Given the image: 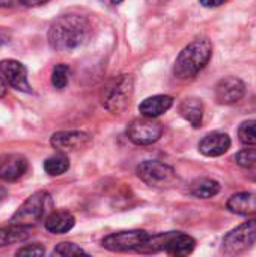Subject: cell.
I'll return each mask as SVG.
<instances>
[{
  "label": "cell",
  "instance_id": "obj_12",
  "mask_svg": "<svg viewBox=\"0 0 256 257\" xmlns=\"http://www.w3.org/2000/svg\"><path fill=\"white\" fill-rule=\"evenodd\" d=\"M29 169V161L20 154L6 155L0 160V179L5 182H14L24 176Z\"/></svg>",
  "mask_w": 256,
  "mask_h": 257
},
{
  "label": "cell",
  "instance_id": "obj_25",
  "mask_svg": "<svg viewBox=\"0 0 256 257\" xmlns=\"http://www.w3.org/2000/svg\"><path fill=\"white\" fill-rule=\"evenodd\" d=\"M53 254L54 256H80V254H86V251L72 242H60L53 250Z\"/></svg>",
  "mask_w": 256,
  "mask_h": 257
},
{
  "label": "cell",
  "instance_id": "obj_30",
  "mask_svg": "<svg viewBox=\"0 0 256 257\" xmlns=\"http://www.w3.org/2000/svg\"><path fill=\"white\" fill-rule=\"evenodd\" d=\"M101 3H104V5H107V6H118V5H121L124 0H100Z\"/></svg>",
  "mask_w": 256,
  "mask_h": 257
},
{
  "label": "cell",
  "instance_id": "obj_29",
  "mask_svg": "<svg viewBox=\"0 0 256 257\" xmlns=\"http://www.w3.org/2000/svg\"><path fill=\"white\" fill-rule=\"evenodd\" d=\"M6 42H9V36H8V33L3 29H0V45L6 44Z\"/></svg>",
  "mask_w": 256,
  "mask_h": 257
},
{
  "label": "cell",
  "instance_id": "obj_21",
  "mask_svg": "<svg viewBox=\"0 0 256 257\" xmlns=\"http://www.w3.org/2000/svg\"><path fill=\"white\" fill-rule=\"evenodd\" d=\"M44 170L50 176H60L69 170V158L63 152L51 155L44 161Z\"/></svg>",
  "mask_w": 256,
  "mask_h": 257
},
{
  "label": "cell",
  "instance_id": "obj_31",
  "mask_svg": "<svg viewBox=\"0 0 256 257\" xmlns=\"http://www.w3.org/2000/svg\"><path fill=\"white\" fill-rule=\"evenodd\" d=\"M6 95V84L3 83V80L0 78V98H3Z\"/></svg>",
  "mask_w": 256,
  "mask_h": 257
},
{
  "label": "cell",
  "instance_id": "obj_20",
  "mask_svg": "<svg viewBox=\"0 0 256 257\" xmlns=\"http://www.w3.org/2000/svg\"><path fill=\"white\" fill-rule=\"evenodd\" d=\"M219 191H220V184L214 179H210V178L196 179L190 185L192 196H195L198 199H211V197L217 196Z\"/></svg>",
  "mask_w": 256,
  "mask_h": 257
},
{
  "label": "cell",
  "instance_id": "obj_24",
  "mask_svg": "<svg viewBox=\"0 0 256 257\" xmlns=\"http://www.w3.org/2000/svg\"><path fill=\"white\" fill-rule=\"evenodd\" d=\"M235 160L237 163L244 167V169H252L253 166H256V148L252 146H247L246 149L240 151L237 155H235Z\"/></svg>",
  "mask_w": 256,
  "mask_h": 257
},
{
  "label": "cell",
  "instance_id": "obj_28",
  "mask_svg": "<svg viewBox=\"0 0 256 257\" xmlns=\"http://www.w3.org/2000/svg\"><path fill=\"white\" fill-rule=\"evenodd\" d=\"M47 2H50V0H20V3L24 6H41Z\"/></svg>",
  "mask_w": 256,
  "mask_h": 257
},
{
  "label": "cell",
  "instance_id": "obj_32",
  "mask_svg": "<svg viewBox=\"0 0 256 257\" xmlns=\"http://www.w3.org/2000/svg\"><path fill=\"white\" fill-rule=\"evenodd\" d=\"M249 176H250L252 181H255L256 182V166H253L252 169H249Z\"/></svg>",
  "mask_w": 256,
  "mask_h": 257
},
{
  "label": "cell",
  "instance_id": "obj_1",
  "mask_svg": "<svg viewBox=\"0 0 256 257\" xmlns=\"http://www.w3.org/2000/svg\"><path fill=\"white\" fill-rule=\"evenodd\" d=\"M91 33L86 17L78 14L60 15L48 29V44L56 51H68L83 45Z\"/></svg>",
  "mask_w": 256,
  "mask_h": 257
},
{
  "label": "cell",
  "instance_id": "obj_17",
  "mask_svg": "<svg viewBox=\"0 0 256 257\" xmlns=\"http://www.w3.org/2000/svg\"><path fill=\"white\" fill-rule=\"evenodd\" d=\"M228 209L237 215H255L256 193H238L231 196L226 203Z\"/></svg>",
  "mask_w": 256,
  "mask_h": 257
},
{
  "label": "cell",
  "instance_id": "obj_14",
  "mask_svg": "<svg viewBox=\"0 0 256 257\" xmlns=\"http://www.w3.org/2000/svg\"><path fill=\"white\" fill-rule=\"evenodd\" d=\"M195 247H196V241L192 236L181 232H170L167 242L164 245V253L175 257L189 256L193 253Z\"/></svg>",
  "mask_w": 256,
  "mask_h": 257
},
{
  "label": "cell",
  "instance_id": "obj_27",
  "mask_svg": "<svg viewBox=\"0 0 256 257\" xmlns=\"http://www.w3.org/2000/svg\"><path fill=\"white\" fill-rule=\"evenodd\" d=\"M199 2H201V5H204L207 8H216V6L223 5L226 0H199Z\"/></svg>",
  "mask_w": 256,
  "mask_h": 257
},
{
  "label": "cell",
  "instance_id": "obj_4",
  "mask_svg": "<svg viewBox=\"0 0 256 257\" xmlns=\"http://www.w3.org/2000/svg\"><path fill=\"white\" fill-rule=\"evenodd\" d=\"M53 211V197L48 191L39 190L29 196L23 205L11 217V224L17 226H35L36 223L47 218Z\"/></svg>",
  "mask_w": 256,
  "mask_h": 257
},
{
  "label": "cell",
  "instance_id": "obj_23",
  "mask_svg": "<svg viewBox=\"0 0 256 257\" xmlns=\"http://www.w3.org/2000/svg\"><path fill=\"white\" fill-rule=\"evenodd\" d=\"M240 142L246 146H256V119L246 120L238 128Z\"/></svg>",
  "mask_w": 256,
  "mask_h": 257
},
{
  "label": "cell",
  "instance_id": "obj_16",
  "mask_svg": "<svg viewBox=\"0 0 256 257\" xmlns=\"http://www.w3.org/2000/svg\"><path fill=\"white\" fill-rule=\"evenodd\" d=\"M75 224V218L68 211H51L45 218V229L54 235L68 233Z\"/></svg>",
  "mask_w": 256,
  "mask_h": 257
},
{
  "label": "cell",
  "instance_id": "obj_19",
  "mask_svg": "<svg viewBox=\"0 0 256 257\" xmlns=\"http://www.w3.org/2000/svg\"><path fill=\"white\" fill-rule=\"evenodd\" d=\"M180 114L193 126L199 128L204 119V104L198 98H187L180 105Z\"/></svg>",
  "mask_w": 256,
  "mask_h": 257
},
{
  "label": "cell",
  "instance_id": "obj_3",
  "mask_svg": "<svg viewBox=\"0 0 256 257\" xmlns=\"http://www.w3.org/2000/svg\"><path fill=\"white\" fill-rule=\"evenodd\" d=\"M134 95V80L128 74H122L110 80L101 92V104L112 114L124 113Z\"/></svg>",
  "mask_w": 256,
  "mask_h": 257
},
{
  "label": "cell",
  "instance_id": "obj_15",
  "mask_svg": "<svg viewBox=\"0 0 256 257\" xmlns=\"http://www.w3.org/2000/svg\"><path fill=\"white\" fill-rule=\"evenodd\" d=\"M174 105V98L169 95H155L143 99L139 105V111L146 117H158L164 114Z\"/></svg>",
  "mask_w": 256,
  "mask_h": 257
},
{
  "label": "cell",
  "instance_id": "obj_2",
  "mask_svg": "<svg viewBox=\"0 0 256 257\" xmlns=\"http://www.w3.org/2000/svg\"><path fill=\"white\" fill-rule=\"evenodd\" d=\"M213 54V44L210 39L202 38L190 42L181 50L174 63V75L180 80H189L196 77Z\"/></svg>",
  "mask_w": 256,
  "mask_h": 257
},
{
  "label": "cell",
  "instance_id": "obj_9",
  "mask_svg": "<svg viewBox=\"0 0 256 257\" xmlns=\"http://www.w3.org/2000/svg\"><path fill=\"white\" fill-rule=\"evenodd\" d=\"M92 142V137L80 130L57 131L51 136L50 143L59 152H72L84 149Z\"/></svg>",
  "mask_w": 256,
  "mask_h": 257
},
{
  "label": "cell",
  "instance_id": "obj_5",
  "mask_svg": "<svg viewBox=\"0 0 256 257\" xmlns=\"http://www.w3.org/2000/svg\"><path fill=\"white\" fill-rule=\"evenodd\" d=\"M256 242V218L249 220L234 230H231L222 242V253L225 256H240L250 250Z\"/></svg>",
  "mask_w": 256,
  "mask_h": 257
},
{
  "label": "cell",
  "instance_id": "obj_18",
  "mask_svg": "<svg viewBox=\"0 0 256 257\" xmlns=\"http://www.w3.org/2000/svg\"><path fill=\"white\" fill-rule=\"evenodd\" d=\"M32 229H33L32 226H17V224L2 227L0 229V248L27 241L32 236Z\"/></svg>",
  "mask_w": 256,
  "mask_h": 257
},
{
  "label": "cell",
  "instance_id": "obj_11",
  "mask_svg": "<svg viewBox=\"0 0 256 257\" xmlns=\"http://www.w3.org/2000/svg\"><path fill=\"white\" fill-rule=\"evenodd\" d=\"M246 93V84L238 77H225L216 86V99L222 105L238 102Z\"/></svg>",
  "mask_w": 256,
  "mask_h": 257
},
{
  "label": "cell",
  "instance_id": "obj_13",
  "mask_svg": "<svg viewBox=\"0 0 256 257\" xmlns=\"http://www.w3.org/2000/svg\"><path fill=\"white\" fill-rule=\"evenodd\" d=\"M231 148V139L225 133H210L199 142V152L205 157H220Z\"/></svg>",
  "mask_w": 256,
  "mask_h": 257
},
{
  "label": "cell",
  "instance_id": "obj_8",
  "mask_svg": "<svg viewBox=\"0 0 256 257\" xmlns=\"http://www.w3.org/2000/svg\"><path fill=\"white\" fill-rule=\"evenodd\" d=\"M163 134V126L154 117H142V119H134L128 128H127V136L128 139L139 146H146L152 145L157 140H160Z\"/></svg>",
  "mask_w": 256,
  "mask_h": 257
},
{
  "label": "cell",
  "instance_id": "obj_7",
  "mask_svg": "<svg viewBox=\"0 0 256 257\" xmlns=\"http://www.w3.org/2000/svg\"><path fill=\"white\" fill-rule=\"evenodd\" d=\"M149 233L145 230H124L107 235L101 241V247L112 253H128L137 251L148 239Z\"/></svg>",
  "mask_w": 256,
  "mask_h": 257
},
{
  "label": "cell",
  "instance_id": "obj_6",
  "mask_svg": "<svg viewBox=\"0 0 256 257\" xmlns=\"http://www.w3.org/2000/svg\"><path fill=\"white\" fill-rule=\"evenodd\" d=\"M136 172L140 181H143L146 185L152 188H169L178 179L175 170L170 166L155 160H148L140 163Z\"/></svg>",
  "mask_w": 256,
  "mask_h": 257
},
{
  "label": "cell",
  "instance_id": "obj_22",
  "mask_svg": "<svg viewBox=\"0 0 256 257\" xmlns=\"http://www.w3.org/2000/svg\"><path fill=\"white\" fill-rule=\"evenodd\" d=\"M69 77H71L69 66L65 65V63H57L53 68V72H51V84L57 90H63L69 83Z\"/></svg>",
  "mask_w": 256,
  "mask_h": 257
},
{
  "label": "cell",
  "instance_id": "obj_33",
  "mask_svg": "<svg viewBox=\"0 0 256 257\" xmlns=\"http://www.w3.org/2000/svg\"><path fill=\"white\" fill-rule=\"evenodd\" d=\"M6 194H8V191H6V188H3V187H0V200H2V199H5V197H6Z\"/></svg>",
  "mask_w": 256,
  "mask_h": 257
},
{
  "label": "cell",
  "instance_id": "obj_10",
  "mask_svg": "<svg viewBox=\"0 0 256 257\" xmlns=\"http://www.w3.org/2000/svg\"><path fill=\"white\" fill-rule=\"evenodd\" d=\"M0 74L5 77L8 84L18 92L32 93V86L27 80V69L26 66L14 59H5L0 62Z\"/></svg>",
  "mask_w": 256,
  "mask_h": 257
},
{
  "label": "cell",
  "instance_id": "obj_26",
  "mask_svg": "<svg viewBox=\"0 0 256 257\" xmlns=\"http://www.w3.org/2000/svg\"><path fill=\"white\" fill-rule=\"evenodd\" d=\"M17 256H44L45 248L41 244H29L15 251Z\"/></svg>",
  "mask_w": 256,
  "mask_h": 257
}]
</instances>
